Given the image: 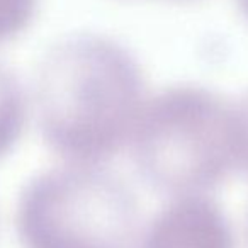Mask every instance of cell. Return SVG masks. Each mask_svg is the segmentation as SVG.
<instances>
[{
	"label": "cell",
	"instance_id": "obj_1",
	"mask_svg": "<svg viewBox=\"0 0 248 248\" xmlns=\"http://www.w3.org/2000/svg\"><path fill=\"white\" fill-rule=\"evenodd\" d=\"M146 100V78L136 56L97 32L60 39L36 75L39 131L70 163L104 165L129 146Z\"/></svg>",
	"mask_w": 248,
	"mask_h": 248
},
{
	"label": "cell",
	"instance_id": "obj_2",
	"mask_svg": "<svg viewBox=\"0 0 248 248\" xmlns=\"http://www.w3.org/2000/svg\"><path fill=\"white\" fill-rule=\"evenodd\" d=\"M129 146L155 190L209 194L238 170L233 104L201 85L167 87L148 97Z\"/></svg>",
	"mask_w": 248,
	"mask_h": 248
},
{
	"label": "cell",
	"instance_id": "obj_5",
	"mask_svg": "<svg viewBox=\"0 0 248 248\" xmlns=\"http://www.w3.org/2000/svg\"><path fill=\"white\" fill-rule=\"evenodd\" d=\"M28 104L16 75L0 63V158L19 141L26 124Z\"/></svg>",
	"mask_w": 248,
	"mask_h": 248
},
{
	"label": "cell",
	"instance_id": "obj_9",
	"mask_svg": "<svg viewBox=\"0 0 248 248\" xmlns=\"http://www.w3.org/2000/svg\"><path fill=\"white\" fill-rule=\"evenodd\" d=\"M173 2H189V0H173Z\"/></svg>",
	"mask_w": 248,
	"mask_h": 248
},
{
	"label": "cell",
	"instance_id": "obj_4",
	"mask_svg": "<svg viewBox=\"0 0 248 248\" xmlns=\"http://www.w3.org/2000/svg\"><path fill=\"white\" fill-rule=\"evenodd\" d=\"M138 241V248H236L226 213L207 194L172 197Z\"/></svg>",
	"mask_w": 248,
	"mask_h": 248
},
{
	"label": "cell",
	"instance_id": "obj_8",
	"mask_svg": "<svg viewBox=\"0 0 248 248\" xmlns=\"http://www.w3.org/2000/svg\"><path fill=\"white\" fill-rule=\"evenodd\" d=\"M236 5H238L240 14L243 16V19L248 22V0H236Z\"/></svg>",
	"mask_w": 248,
	"mask_h": 248
},
{
	"label": "cell",
	"instance_id": "obj_10",
	"mask_svg": "<svg viewBox=\"0 0 248 248\" xmlns=\"http://www.w3.org/2000/svg\"><path fill=\"white\" fill-rule=\"evenodd\" d=\"M247 233H248V216H247Z\"/></svg>",
	"mask_w": 248,
	"mask_h": 248
},
{
	"label": "cell",
	"instance_id": "obj_3",
	"mask_svg": "<svg viewBox=\"0 0 248 248\" xmlns=\"http://www.w3.org/2000/svg\"><path fill=\"white\" fill-rule=\"evenodd\" d=\"M22 248H135L140 204L104 165L66 163L36 175L17 202Z\"/></svg>",
	"mask_w": 248,
	"mask_h": 248
},
{
	"label": "cell",
	"instance_id": "obj_6",
	"mask_svg": "<svg viewBox=\"0 0 248 248\" xmlns=\"http://www.w3.org/2000/svg\"><path fill=\"white\" fill-rule=\"evenodd\" d=\"M38 0H0V43L11 41L31 26Z\"/></svg>",
	"mask_w": 248,
	"mask_h": 248
},
{
	"label": "cell",
	"instance_id": "obj_7",
	"mask_svg": "<svg viewBox=\"0 0 248 248\" xmlns=\"http://www.w3.org/2000/svg\"><path fill=\"white\" fill-rule=\"evenodd\" d=\"M238 170L248 175V92L233 104Z\"/></svg>",
	"mask_w": 248,
	"mask_h": 248
}]
</instances>
